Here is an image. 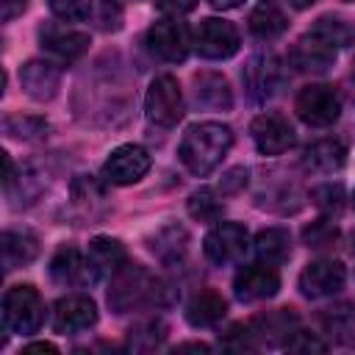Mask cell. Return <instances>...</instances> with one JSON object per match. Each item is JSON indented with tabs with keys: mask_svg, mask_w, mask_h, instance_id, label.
<instances>
[{
	"mask_svg": "<svg viewBox=\"0 0 355 355\" xmlns=\"http://www.w3.org/2000/svg\"><path fill=\"white\" fill-rule=\"evenodd\" d=\"M169 288L141 263H122L108 288V308L114 313H133V311H150L166 305Z\"/></svg>",
	"mask_w": 355,
	"mask_h": 355,
	"instance_id": "cell-1",
	"label": "cell"
},
{
	"mask_svg": "<svg viewBox=\"0 0 355 355\" xmlns=\"http://www.w3.org/2000/svg\"><path fill=\"white\" fill-rule=\"evenodd\" d=\"M230 144H233V130L227 125H222V122H197L183 133L178 155H180L183 166L191 175L205 178L222 164Z\"/></svg>",
	"mask_w": 355,
	"mask_h": 355,
	"instance_id": "cell-2",
	"label": "cell"
},
{
	"mask_svg": "<svg viewBox=\"0 0 355 355\" xmlns=\"http://www.w3.org/2000/svg\"><path fill=\"white\" fill-rule=\"evenodd\" d=\"M44 322V302L33 286H11L3 294V324L11 333L31 336Z\"/></svg>",
	"mask_w": 355,
	"mask_h": 355,
	"instance_id": "cell-3",
	"label": "cell"
},
{
	"mask_svg": "<svg viewBox=\"0 0 355 355\" xmlns=\"http://www.w3.org/2000/svg\"><path fill=\"white\" fill-rule=\"evenodd\" d=\"M183 94L172 75H158L144 97V114L158 128H175L183 119Z\"/></svg>",
	"mask_w": 355,
	"mask_h": 355,
	"instance_id": "cell-4",
	"label": "cell"
},
{
	"mask_svg": "<svg viewBox=\"0 0 355 355\" xmlns=\"http://www.w3.org/2000/svg\"><path fill=\"white\" fill-rule=\"evenodd\" d=\"M294 111L308 128H327L341 114V97L333 86L311 83V86L300 89V94L294 100Z\"/></svg>",
	"mask_w": 355,
	"mask_h": 355,
	"instance_id": "cell-5",
	"label": "cell"
},
{
	"mask_svg": "<svg viewBox=\"0 0 355 355\" xmlns=\"http://www.w3.org/2000/svg\"><path fill=\"white\" fill-rule=\"evenodd\" d=\"M241 80H244V89H247L250 100L266 103L283 89V80H286L283 78V64L272 53H258L244 64Z\"/></svg>",
	"mask_w": 355,
	"mask_h": 355,
	"instance_id": "cell-6",
	"label": "cell"
},
{
	"mask_svg": "<svg viewBox=\"0 0 355 355\" xmlns=\"http://www.w3.org/2000/svg\"><path fill=\"white\" fill-rule=\"evenodd\" d=\"M202 250H205V258L211 263H216V266L239 263L250 250L247 227L236 225V222H216L208 230V236L202 241Z\"/></svg>",
	"mask_w": 355,
	"mask_h": 355,
	"instance_id": "cell-7",
	"label": "cell"
},
{
	"mask_svg": "<svg viewBox=\"0 0 355 355\" xmlns=\"http://www.w3.org/2000/svg\"><path fill=\"white\" fill-rule=\"evenodd\" d=\"M241 39H239V31L233 22L227 19H216V17H208L197 25L194 31V50L202 55V58H211V61H222V58H230L236 50H239Z\"/></svg>",
	"mask_w": 355,
	"mask_h": 355,
	"instance_id": "cell-8",
	"label": "cell"
},
{
	"mask_svg": "<svg viewBox=\"0 0 355 355\" xmlns=\"http://www.w3.org/2000/svg\"><path fill=\"white\" fill-rule=\"evenodd\" d=\"M150 169V153L139 144H122L111 150V155L103 164V180L114 186H130L139 183Z\"/></svg>",
	"mask_w": 355,
	"mask_h": 355,
	"instance_id": "cell-9",
	"label": "cell"
},
{
	"mask_svg": "<svg viewBox=\"0 0 355 355\" xmlns=\"http://www.w3.org/2000/svg\"><path fill=\"white\" fill-rule=\"evenodd\" d=\"M189 28L178 19H158L147 31V50L166 64L183 61L189 55Z\"/></svg>",
	"mask_w": 355,
	"mask_h": 355,
	"instance_id": "cell-10",
	"label": "cell"
},
{
	"mask_svg": "<svg viewBox=\"0 0 355 355\" xmlns=\"http://www.w3.org/2000/svg\"><path fill=\"white\" fill-rule=\"evenodd\" d=\"M39 44L50 58L61 64H72L89 50V33H80L58 22H44L39 25Z\"/></svg>",
	"mask_w": 355,
	"mask_h": 355,
	"instance_id": "cell-11",
	"label": "cell"
},
{
	"mask_svg": "<svg viewBox=\"0 0 355 355\" xmlns=\"http://www.w3.org/2000/svg\"><path fill=\"white\" fill-rule=\"evenodd\" d=\"M347 283V269L338 261L322 258V261H311L302 272H300V291L308 300H322V297H333L344 288Z\"/></svg>",
	"mask_w": 355,
	"mask_h": 355,
	"instance_id": "cell-12",
	"label": "cell"
},
{
	"mask_svg": "<svg viewBox=\"0 0 355 355\" xmlns=\"http://www.w3.org/2000/svg\"><path fill=\"white\" fill-rule=\"evenodd\" d=\"M50 277L58 283V286H69V288H80V286H92L100 272L97 266L92 263L89 252L83 255L80 250L75 247H61L53 261H50Z\"/></svg>",
	"mask_w": 355,
	"mask_h": 355,
	"instance_id": "cell-13",
	"label": "cell"
},
{
	"mask_svg": "<svg viewBox=\"0 0 355 355\" xmlns=\"http://www.w3.org/2000/svg\"><path fill=\"white\" fill-rule=\"evenodd\" d=\"M280 288V275L277 266L272 263H250L241 266L239 275L233 277V294L241 302H258V300H269L275 297Z\"/></svg>",
	"mask_w": 355,
	"mask_h": 355,
	"instance_id": "cell-14",
	"label": "cell"
},
{
	"mask_svg": "<svg viewBox=\"0 0 355 355\" xmlns=\"http://www.w3.org/2000/svg\"><path fill=\"white\" fill-rule=\"evenodd\" d=\"M250 136L263 155H280L288 147H294V128L280 114H261L250 125Z\"/></svg>",
	"mask_w": 355,
	"mask_h": 355,
	"instance_id": "cell-15",
	"label": "cell"
},
{
	"mask_svg": "<svg viewBox=\"0 0 355 355\" xmlns=\"http://www.w3.org/2000/svg\"><path fill=\"white\" fill-rule=\"evenodd\" d=\"M97 322V305L86 294H67L53 305L55 333H80Z\"/></svg>",
	"mask_w": 355,
	"mask_h": 355,
	"instance_id": "cell-16",
	"label": "cell"
},
{
	"mask_svg": "<svg viewBox=\"0 0 355 355\" xmlns=\"http://www.w3.org/2000/svg\"><path fill=\"white\" fill-rule=\"evenodd\" d=\"M336 47L333 44H327L324 39H319L316 33H305L302 39H297V44L291 47V53H288V61H291V67L297 69V72H311V75H322V72H327L330 67H333V61H336Z\"/></svg>",
	"mask_w": 355,
	"mask_h": 355,
	"instance_id": "cell-17",
	"label": "cell"
},
{
	"mask_svg": "<svg viewBox=\"0 0 355 355\" xmlns=\"http://www.w3.org/2000/svg\"><path fill=\"white\" fill-rule=\"evenodd\" d=\"M19 83H22V89H25L28 97L44 103V100H53L58 94L61 72L50 61H28L19 69Z\"/></svg>",
	"mask_w": 355,
	"mask_h": 355,
	"instance_id": "cell-18",
	"label": "cell"
},
{
	"mask_svg": "<svg viewBox=\"0 0 355 355\" xmlns=\"http://www.w3.org/2000/svg\"><path fill=\"white\" fill-rule=\"evenodd\" d=\"M347 161V147L338 139H322L305 147L302 153V166L313 175H333L344 166Z\"/></svg>",
	"mask_w": 355,
	"mask_h": 355,
	"instance_id": "cell-19",
	"label": "cell"
},
{
	"mask_svg": "<svg viewBox=\"0 0 355 355\" xmlns=\"http://www.w3.org/2000/svg\"><path fill=\"white\" fill-rule=\"evenodd\" d=\"M194 100L208 111H230L233 92L230 83L219 72H197L194 75Z\"/></svg>",
	"mask_w": 355,
	"mask_h": 355,
	"instance_id": "cell-20",
	"label": "cell"
},
{
	"mask_svg": "<svg viewBox=\"0 0 355 355\" xmlns=\"http://www.w3.org/2000/svg\"><path fill=\"white\" fill-rule=\"evenodd\" d=\"M227 313V302L219 291L214 288H200L189 302H186V319L194 327H211L222 322Z\"/></svg>",
	"mask_w": 355,
	"mask_h": 355,
	"instance_id": "cell-21",
	"label": "cell"
},
{
	"mask_svg": "<svg viewBox=\"0 0 355 355\" xmlns=\"http://www.w3.org/2000/svg\"><path fill=\"white\" fill-rule=\"evenodd\" d=\"M286 28H288V17L275 3H269V0L266 3H258L252 8V14H250V31H252V36H258L263 42L283 36Z\"/></svg>",
	"mask_w": 355,
	"mask_h": 355,
	"instance_id": "cell-22",
	"label": "cell"
},
{
	"mask_svg": "<svg viewBox=\"0 0 355 355\" xmlns=\"http://www.w3.org/2000/svg\"><path fill=\"white\" fill-rule=\"evenodd\" d=\"M39 255V241L31 233H17V230H6L3 233V266L6 272L31 263Z\"/></svg>",
	"mask_w": 355,
	"mask_h": 355,
	"instance_id": "cell-23",
	"label": "cell"
},
{
	"mask_svg": "<svg viewBox=\"0 0 355 355\" xmlns=\"http://www.w3.org/2000/svg\"><path fill=\"white\" fill-rule=\"evenodd\" d=\"M255 252L263 263L280 266L291 255V236L283 227H266L255 236Z\"/></svg>",
	"mask_w": 355,
	"mask_h": 355,
	"instance_id": "cell-24",
	"label": "cell"
},
{
	"mask_svg": "<svg viewBox=\"0 0 355 355\" xmlns=\"http://www.w3.org/2000/svg\"><path fill=\"white\" fill-rule=\"evenodd\" d=\"M250 327H252L258 341H269V344L277 341V338L288 341V336L294 333L291 330L294 327V313H291V308H277V311H269V313L252 319Z\"/></svg>",
	"mask_w": 355,
	"mask_h": 355,
	"instance_id": "cell-25",
	"label": "cell"
},
{
	"mask_svg": "<svg viewBox=\"0 0 355 355\" xmlns=\"http://www.w3.org/2000/svg\"><path fill=\"white\" fill-rule=\"evenodd\" d=\"M89 258L92 263L97 266V272H116L122 263H128V255H125V247L122 241L116 239H108V236H97L89 241Z\"/></svg>",
	"mask_w": 355,
	"mask_h": 355,
	"instance_id": "cell-26",
	"label": "cell"
},
{
	"mask_svg": "<svg viewBox=\"0 0 355 355\" xmlns=\"http://www.w3.org/2000/svg\"><path fill=\"white\" fill-rule=\"evenodd\" d=\"M186 247H189V233L178 225H169L164 230H158L153 239H150V250L164 258V261H178L186 255Z\"/></svg>",
	"mask_w": 355,
	"mask_h": 355,
	"instance_id": "cell-27",
	"label": "cell"
},
{
	"mask_svg": "<svg viewBox=\"0 0 355 355\" xmlns=\"http://www.w3.org/2000/svg\"><path fill=\"white\" fill-rule=\"evenodd\" d=\"M311 33H316L319 39H324L327 44H333L336 50L347 47L352 39H355V25L349 19H341V17H333V14H324L313 22Z\"/></svg>",
	"mask_w": 355,
	"mask_h": 355,
	"instance_id": "cell-28",
	"label": "cell"
},
{
	"mask_svg": "<svg viewBox=\"0 0 355 355\" xmlns=\"http://www.w3.org/2000/svg\"><path fill=\"white\" fill-rule=\"evenodd\" d=\"M324 327L327 333L344 344V347H355V305H338L330 308L324 313Z\"/></svg>",
	"mask_w": 355,
	"mask_h": 355,
	"instance_id": "cell-29",
	"label": "cell"
},
{
	"mask_svg": "<svg viewBox=\"0 0 355 355\" xmlns=\"http://www.w3.org/2000/svg\"><path fill=\"white\" fill-rule=\"evenodd\" d=\"M3 130L11 139L19 141H36L47 136V122L42 116H28V114H11L3 119Z\"/></svg>",
	"mask_w": 355,
	"mask_h": 355,
	"instance_id": "cell-30",
	"label": "cell"
},
{
	"mask_svg": "<svg viewBox=\"0 0 355 355\" xmlns=\"http://www.w3.org/2000/svg\"><path fill=\"white\" fill-rule=\"evenodd\" d=\"M189 214L200 222H219L222 216V200L211 189H197L189 197Z\"/></svg>",
	"mask_w": 355,
	"mask_h": 355,
	"instance_id": "cell-31",
	"label": "cell"
},
{
	"mask_svg": "<svg viewBox=\"0 0 355 355\" xmlns=\"http://www.w3.org/2000/svg\"><path fill=\"white\" fill-rule=\"evenodd\" d=\"M311 200H313V205H316L322 214L336 216V214H341V208H344V189H341L338 183H324V186H316V189L311 191Z\"/></svg>",
	"mask_w": 355,
	"mask_h": 355,
	"instance_id": "cell-32",
	"label": "cell"
},
{
	"mask_svg": "<svg viewBox=\"0 0 355 355\" xmlns=\"http://www.w3.org/2000/svg\"><path fill=\"white\" fill-rule=\"evenodd\" d=\"M166 327L161 322H141L130 327V349H153L164 341Z\"/></svg>",
	"mask_w": 355,
	"mask_h": 355,
	"instance_id": "cell-33",
	"label": "cell"
},
{
	"mask_svg": "<svg viewBox=\"0 0 355 355\" xmlns=\"http://www.w3.org/2000/svg\"><path fill=\"white\" fill-rule=\"evenodd\" d=\"M302 239H305L308 247L324 250V247H333V244H336L338 230H336V225H333L330 219H316V222H311V225L302 230Z\"/></svg>",
	"mask_w": 355,
	"mask_h": 355,
	"instance_id": "cell-34",
	"label": "cell"
},
{
	"mask_svg": "<svg viewBox=\"0 0 355 355\" xmlns=\"http://www.w3.org/2000/svg\"><path fill=\"white\" fill-rule=\"evenodd\" d=\"M47 6L64 22H80L92 14V0H47Z\"/></svg>",
	"mask_w": 355,
	"mask_h": 355,
	"instance_id": "cell-35",
	"label": "cell"
},
{
	"mask_svg": "<svg viewBox=\"0 0 355 355\" xmlns=\"http://www.w3.org/2000/svg\"><path fill=\"white\" fill-rule=\"evenodd\" d=\"M286 349H291V352H324L327 344L319 341V338H316L313 333H308V330H294V333L288 336V341H286Z\"/></svg>",
	"mask_w": 355,
	"mask_h": 355,
	"instance_id": "cell-36",
	"label": "cell"
},
{
	"mask_svg": "<svg viewBox=\"0 0 355 355\" xmlns=\"http://www.w3.org/2000/svg\"><path fill=\"white\" fill-rule=\"evenodd\" d=\"M97 28L100 31H119L122 28V6L116 0H100Z\"/></svg>",
	"mask_w": 355,
	"mask_h": 355,
	"instance_id": "cell-37",
	"label": "cell"
},
{
	"mask_svg": "<svg viewBox=\"0 0 355 355\" xmlns=\"http://www.w3.org/2000/svg\"><path fill=\"white\" fill-rule=\"evenodd\" d=\"M197 3L200 0H158V8L161 11H166V14H189V11H194L197 8Z\"/></svg>",
	"mask_w": 355,
	"mask_h": 355,
	"instance_id": "cell-38",
	"label": "cell"
},
{
	"mask_svg": "<svg viewBox=\"0 0 355 355\" xmlns=\"http://www.w3.org/2000/svg\"><path fill=\"white\" fill-rule=\"evenodd\" d=\"M244 183H247V169H244V166H236V169H230V172L225 175L222 191H236V189H241Z\"/></svg>",
	"mask_w": 355,
	"mask_h": 355,
	"instance_id": "cell-39",
	"label": "cell"
},
{
	"mask_svg": "<svg viewBox=\"0 0 355 355\" xmlns=\"http://www.w3.org/2000/svg\"><path fill=\"white\" fill-rule=\"evenodd\" d=\"M25 8H28V0H0V17H3V22L19 17Z\"/></svg>",
	"mask_w": 355,
	"mask_h": 355,
	"instance_id": "cell-40",
	"label": "cell"
},
{
	"mask_svg": "<svg viewBox=\"0 0 355 355\" xmlns=\"http://www.w3.org/2000/svg\"><path fill=\"white\" fill-rule=\"evenodd\" d=\"M214 8H219V11H227V8H236V6H241L244 0H208Z\"/></svg>",
	"mask_w": 355,
	"mask_h": 355,
	"instance_id": "cell-41",
	"label": "cell"
},
{
	"mask_svg": "<svg viewBox=\"0 0 355 355\" xmlns=\"http://www.w3.org/2000/svg\"><path fill=\"white\" fill-rule=\"evenodd\" d=\"M25 352H58L53 344H31V347H25Z\"/></svg>",
	"mask_w": 355,
	"mask_h": 355,
	"instance_id": "cell-42",
	"label": "cell"
},
{
	"mask_svg": "<svg viewBox=\"0 0 355 355\" xmlns=\"http://www.w3.org/2000/svg\"><path fill=\"white\" fill-rule=\"evenodd\" d=\"M316 0H291V6H297V8H308V6H313Z\"/></svg>",
	"mask_w": 355,
	"mask_h": 355,
	"instance_id": "cell-43",
	"label": "cell"
},
{
	"mask_svg": "<svg viewBox=\"0 0 355 355\" xmlns=\"http://www.w3.org/2000/svg\"><path fill=\"white\" fill-rule=\"evenodd\" d=\"M352 78H355V61H352Z\"/></svg>",
	"mask_w": 355,
	"mask_h": 355,
	"instance_id": "cell-44",
	"label": "cell"
},
{
	"mask_svg": "<svg viewBox=\"0 0 355 355\" xmlns=\"http://www.w3.org/2000/svg\"><path fill=\"white\" fill-rule=\"evenodd\" d=\"M347 3H352V0H347Z\"/></svg>",
	"mask_w": 355,
	"mask_h": 355,
	"instance_id": "cell-45",
	"label": "cell"
},
{
	"mask_svg": "<svg viewBox=\"0 0 355 355\" xmlns=\"http://www.w3.org/2000/svg\"><path fill=\"white\" fill-rule=\"evenodd\" d=\"M352 202H355V197H352Z\"/></svg>",
	"mask_w": 355,
	"mask_h": 355,
	"instance_id": "cell-46",
	"label": "cell"
}]
</instances>
